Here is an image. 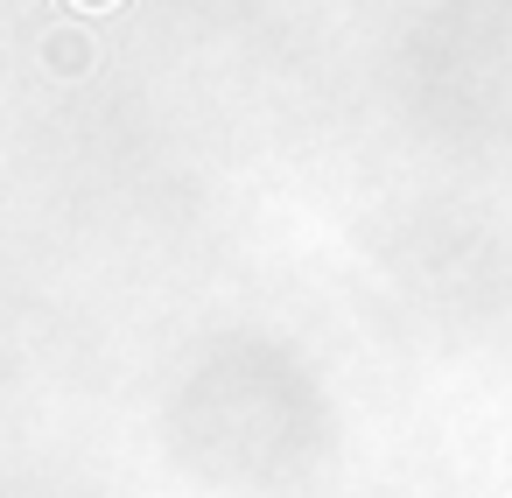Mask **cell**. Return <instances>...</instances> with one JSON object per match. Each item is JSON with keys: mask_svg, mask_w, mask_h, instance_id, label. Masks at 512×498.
<instances>
[{"mask_svg": "<svg viewBox=\"0 0 512 498\" xmlns=\"http://www.w3.org/2000/svg\"><path fill=\"white\" fill-rule=\"evenodd\" d=\"M85 8H113V0H85Z\"/></svg>", "mask_w": 512, "mask_h": 498, "instance_id": "obj_1", "label": "cell"}]
</instances>
